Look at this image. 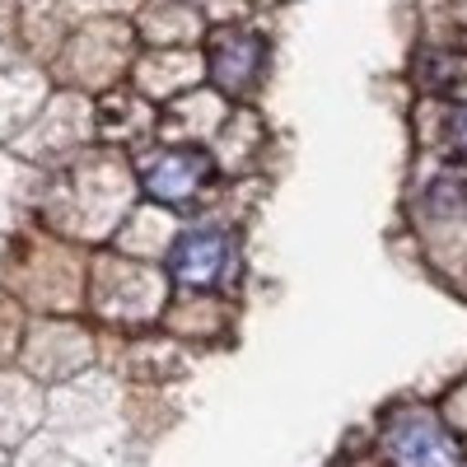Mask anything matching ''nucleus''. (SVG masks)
Returning a JSON list of instances; mask_svg holds the SVG:
<instances>
[{"mask_svg": "<svg viewBox=\"0 0 467 467\" xmlns=\"http://www.w3.org/2000/svg\"><path fill=\"white\" fill-rule=\"evenodd\" d=\"M449 140H453V150L467 160V108H458V112L449 117Z\"/></svg>", "mask_w": 467, "mask_h": 467, "instance_id": "5", "label": "nucleus"}, {"mask_svg": "<svg viewBox=\"0 0 467 467\" xmlns=\"http://www.w3.org/2000/svg\"><path fill=\"white\" fill-rule=\"evenodd\" d=\"M140 182L154 202L164 206H192L202 197V187L211 182V160L202 150H164L140 169Z\"/></svg>", "mask_w": 467, "mask_h": 467, "instance_id": "3", "label": "nucleus"}, {"mask_svg": "<svg viewBox=\"0 0 467 467\" xmlns=\"http://www.w3.org/2000/svg\"><path fill=\"white\" fill-rule=\"evenodd\" d=\"M224 257H229V239L215 229H197V234H182L169 253V276L178 285H192V290H206L220 281L224 271Z\"/></svg>", "mask_w": 467, "mask_h": 467, "instance_id": "4", "label": "nucleus"}, {"mask_svg": "<svg viewBox=\"0 0 467 467\" xmlns=\"http://www.w3.org/2000/svg\"><path fill=\"white\" fill-rule=\"evenodd\" d=\"M262 61H266L262 37L244 33V28H220V33H211V43H206V70H211V85L220 94L253 89V80L262 75Z\"/></svg>", "mask_w": 467, "mask_h": 467, "instance_id": "2", "label": "nucleus"}, {"mask_svg": "<svg viewBox=\"0 0 467 467\" xmlns=\"http://www.w3.org/2000/svg\"><path fill=\"white\" fill-rule=\"evenodd\" d=\"M383 453L393 467H467L462 440L435 411H398L383 431Z\"/></svg>", "mask_w": 467, "mask_h": 467, "instance_id": "1", "label": "nucleus"}]
</instances>
